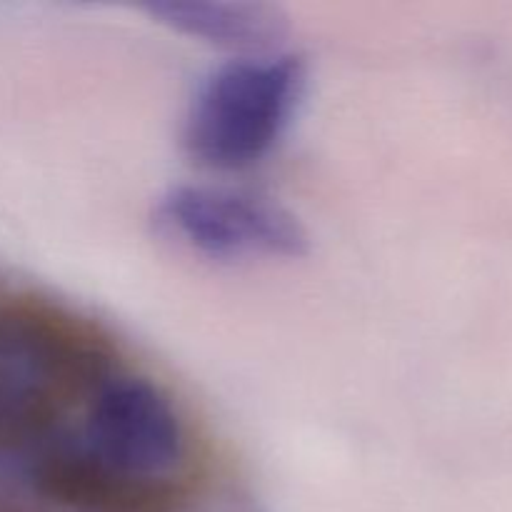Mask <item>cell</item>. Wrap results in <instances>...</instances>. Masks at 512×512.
Segmentation results:
<instances>
[{
    "label": "cell",
    "mask_w": 512,
    "mask_h": 512,
    "mask_svg": "<svg viewBox=\"0 0 512 512\" xmlns=\"http://www.w3.org/2000/svg\"><path fill=\"white\" fill-rule=\"evenodd\" d=\"M80 410L73 430H58L25 458L40 495L73 508L143 510L183 488L190 433L158 385L110 373Z\"/></svg>",
    "instance_id": "6da1fadb"
},
{
    "label": "cell",
    "mask_w": 512,
    "mask_h": 512,
    "mask_svg": "<svg viewBox=\"0 0 512 512\" xmlns=\"http://www.w3.org/2000/svg\"><path fill=\"white\" fill-rule=\"evenodd\" d=\"M110 373L108 348L83 323L35 300L0 298V458H28Z\"/></svg>",
    "instance_id": "7a4b0ae2"
},
{
    "label": "cell",
    "mask_w": 512,
    "mask_h": 512,
    "mask_svg": "<svg viewBox=\"0 0 512 512\" xmlns=\"http://www.w3.org/2000/svg\"><path fill=\"white\" fill-rule=\"evenodd\" d=\"M293 55H255L215 70L190 105L185 145L205 168L243 170L268 158L303 100Z\"/></svg>",
    "instance_id": "3957f363"
},
{
    "label": "cell",
    "mask_w": 512,
    "mask_h": 512,
    "mask_svg": "<svg viewBox=\"0 0 512 512\" xmlns=\"http://www.w3.org/2000/svg\"><path fill=\"white\" fill-rule=\"evenodd\" d=\"M158 225L193 253L218 260H275L308 253V233L290 210L263 195L180 185L160 198Z\"/></svg>",
    "instance_id": "277c9868"
},
{
    "label": "cell",
    "mask_w": 512,
    "mask_h": 512,
    "mask_svg": "<svg viewBox=\"0 0 512 512\" xmlns=\"http://www.w3.org/2000/svg\"><path fill=\"white\" fill-rule=\"evenodd\" d=\"M148 10L178 33L225 48H265L285 33V18L265 3L168 0L153 3Z\"/></svg>",
    "instance_id": "5b68a950"
}]
</instances>
